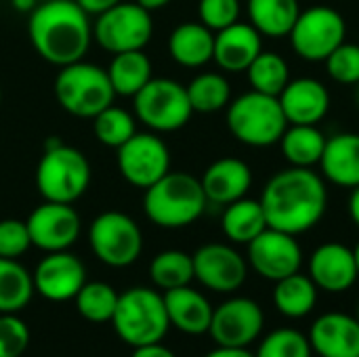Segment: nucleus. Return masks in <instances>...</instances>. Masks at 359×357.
Wrapping results in <instances>:
<instances>
[{
  "mask_svg": "<svg viewBox=\"0 0 359 357\" xmlns=\"http://www.w3.org/2000/svg\"><path fill=\"white\" fill-rule=\"evenodd\" d=\"M259 202L267 227L301 236L324 219L328 208V187L324 177L313 168L288 166L265 183Z\"/></svg>",
  "mask_w": 359,
  "mask_h": 357,
  "instance_id": "nucleus-1",
  "label": "nucleus"
},
{
  "mask_svg": "<svg viewBox=\"0 0 359 357\" xmlns=\"http://www.w3.org/2000/svg\"><path fill=\"white\" fill-rule=\"evenodd\" d=\"M88 17L76 0L38 2L27 19V36L34 50L57 67L82 61L93 42Z\"/></svg>",
  "mask_w": 359,
  "mask_h": 357,
  "instance_id": "nucleus-2",
  "label": "nucleus"
},
{
  "mask_svg": "<svg viewBox=\"0 0 359 357\" xmlns=\"http://www.w3.org/2000/svg\"><path fill=\"white\" fill-rule=\"evenodd\" d=\"M208 206L200 179L189 173H166L145 189L143 213L164 229H181L196 223Z\"/></svg>",
  "mask_w": 359,
  "mask_h": 357,
  "instance_id": "nucleus-3",
  "label": "nucleus"
},
{
  "mask_svg": "<svg viewBox=\"0 0 359 357\" xmlns=\"http://www.w3.org/2000/svg\"><path fill=\"white\" fill-rule=\"evenodd\" d=\"M227 128L231 137L248 147H271L280 143L288 120L278 97L248 90L227 105Z\"/></svg>",
  "mask_w": 359,
  "mask_h": 357,
  "instance_id": "nucleus-4",
  "label": "nucleus"
},
{
  "mask_svg": "<svg viewBox=\"0 0 359 357\" xmlns=\"http://www.w3.org/2000/svg\"><path fill=\"white\" fill-rule=\"evenodd\" d=\"M111 324L116 335L130 347L162 343L170 328L164 295L145 286L122 292Z\"/></svg>",
  "mask_w": 359,
  "mask_h": 357,
  "instance_id": "nucleus-5",
  "label": "nucleus"
},
{
  "mask_svg": "<svg viewBox=\"0 0 359 357\" xmlns=\"http://www.w3.org/2000/svg\"><path fill=\"white\" fill-rule=\"evenodd\" d=\"M55 99L74 118L93 120L116 99L107 72L88 61L63 65L55 78Z\"/></svg>",
  "mask_w": 359,
  "mask_h": 357,
  "instance_id": "nucleus-6",
  "label": "nucleus"
},
{
  "mask_svg": "<svg viewBox=\"0 0 359 357\" xmlns=\"http://www.w3.org/2000/svg\"><path fill=\"white\" fill-rule=\"evenodd\" d=\"M90 177L88 158L65 143L44 149L36 166V187L46 202L74 204L86 194Z\"/></svg>",
  "mask_w": 359,
  "mask_h": 357,
  "instance_id": "nucleus-7",
  "label": "nucleus"
},
{
  "mask_svg": "<svg viewBox=\"0 0 359 357\" xmlns=\"http://www.w3.org/2000/svg\"><path fill=\"white\" fill-rule=\"evenodd\" d=\"M135 118L151 133H175L191 120L187 88L172 78H151L135 97Z\"/></svg>",
  "mask_w": 359,
  "mask_h": 357,
  "instance_id": "nucleus-8",
  "label": "nucleus"
},
{
  "mask_svg": "<svg viewBox=\"0 0 359 357\" xmlns=\"http://www.w3.org/2000/svg\"><path fill=\"white\" fill-rule=\"evenodd\" d=\"M93 255L107 267L122 269L133 265L143 250V234L133 217L120 210L97 215L88 227Z\"/></svg>",
  "mask_w": 359,
  "mask_h": 357,
  "instance_id": "nucleus-9",
  "label": "nucleus"
},
{
  "mask_svg": "<svg viewBox=\"0 0 359 357\" xmlns=\"http://www.w3.org/2000/svg\"><path fill=\"white\" fill-rule=\"evenodd\" d=\"M154 36V19L147 8L137 2H118L97 15L93 23V40L107 53L143 50Z\"/></svg>",
  "mask_w": 359,
  "mask_h": 357,
  "instance_id": "nucleus-10",
  "label": "nucleus"
},
{
  "mask_svg": "<svg viewBox=\"0 0 359 357\" xmlns=\"http://www.w3.org/2000/svg\"><path fill=\"white\" fill-rule=\"evenodd\" d=\"M292 50L305 61H326L330 53L347 38L345 17L326 4H316L301 11L294 27L288 34Z\"/></svg>",
  "mask_w": 359,
  "mask_h": 357,
  "instance_id": "nucleus-11",
  "label": "nucleus"
},
{
  "mask_svg": "<svg viewBox=\"0 0 359 357\" xmlns=\"http://www.w3.org/2000/svg\"><path fill=\"white\" fill-rule=\"evenodd\" d=\"M116 151L118 170L133 187L147 189L170 173V149L156 133H135Z\"/></svg>",
  "mask_w": 359,
  "mask_h": 357,
  "instance_id": "nucleus-12",
  "label": "nucleus"
},
{
  "mask_svg": "<svg viewBox=\"0 0 359 357\" xmlns=\"http://www.w3.org/2000/svg\"><path fill=\"white\" fill-rule=\"evenodd\" d=\"M265 328V311L248 297H231L212 311L208 335L219 347H250Z\"/></svg>",
  "mask_w": 359,
  "mask_h": 357,
  "instance_id": "nucleus-13",
  "label": "nucleus"
},
{
  "mask_svg": "<svg viewBox=\"0 0 359 357\" xmlns=\"http://www.w3.org/2000/svg\"><path fill=\"white\" fill-rule=\"evenodd\" d=\"M248 267L269 282L288 278L303 267V248L297 236L267 227L246 244Z\"/></svg>",
  "mask_w": 359,
  "mask_h": 357,
  "instance_id": "nucleus-14",
  "label": "nucleus"
},
{
  "mask_svg": "<svg viewBox=\"0 0 359 357\" xmlns=\"http://www.w3.org/2000/svg\"><path fill=\"white\" fill-rule=\"evenodd\" d=\"M196 280L219 295H231L240 290L248 278V261L233 246L210 242L200 246L194 255Z\"/></svg>",
  "mask_w": 359,
  "mask_h": 357,
  "instance_id": "nucleus-15",
  "label": "nucleus"
},
{
  "mask_svg": "<svg viewBox=\"0 0 359 357\" xmlns=\"http://www.w3.org/2000/svg\"><path fill=\"white\" fill-rule=\"evenodd\" d=\"M32 246L44 250V252H59L69 250L82 231L80 215L72 204H59V202H46L36 206L29 217L25 219Z\"/></svg>",
  "mask_w": 359,
  "mask_h": 357,
  "instance_id": "nucleus-16",
  "label": "nucleus"
},
{
  "mask_svg": "<svg viewBox=\"0 0 359 357\" xmlns=\"http://www.w3.org/2000/svg\"><path fill=\"white\" fill-rule=\"evenodd\" d=\"M32 280L34 290L42 299L53 303H65L74 301V297L86 284V267L69 250L46 252V257L38 263Z\"/></svg>",
  "mask_w": 359,
  "mask_h": 357,
  "instance_id": "nucleus-17",
  "label": "nucleus"
},
{
  "mask_svg": "<svg viewBox=\"0 0 359 357\" xmlns=\"http://www.w3.org/2000/svg\"><path fill=\"white\" fill-rule=\"evenodd\" d=\"M313 284L330 295L347 292L359 280L353 248L341 242H324L309 257V274Z\"/></svg>",
  "mask_w": 359,
  "mask_h": 357,
  "instance_id": "nucleus-18",
  "label": "nucleus"
},
{
  "mask_svg": "<svg viewBox=\"0 0 359 357\" xmlns=\"http://www.w3.org/2000/svg\"><path fill=\"white\" fill-rule=\"evenodd\" d=\"M320 357H359V320L343 311H328L313 320L307 335Z\"/></svg>",
  "mask_w": 359,
  "mask_h": 357,
  "instance_id": "nucleus-19",
  "label": "nucleus"
},
{
  "mask_svg": "<svg viewBox=\"0 0 359 357\" xmlns=\"http://www.w3.org/2000/svg\"><path fill=\"white\" fill-rule=\"evenodd\" d=\"M288 124H320L330 112V93L318 78H294L278 97Z\"/></svg>",
  "mask_w": 359,
  "mask_h": 357,
  "instance_id": "nucleus-20",
  "label": "nucleus"
},
{
  "mask_svg": "<svg viewBox=\"0 0 359 357\" xmlns=\"http://www.w3.org/2000/svg\"><path fill=\"white\" fill-rule=\"evenodd\" d=\"M261 50H263V36L250 23L236 21L215 32L212 61L227 74L246 72Z\"/></svg>",
  "mask_w": 359,
  "mask_h": 357,
  "instance_id": "nucleus-21",
  "label": "nucleus"
},
{
  "mask_svg": "<svg viewBox=\"0 0 359 357\" xmlns=\"http://www.w3.org/2000/svg\"><path fill=\"white\" fill-rule=\"evenodd\" d=\"M208 204L227 206L240 198H246L252 187L250 166L233 156L215 160L200 179Z\"/></svg>",
  "mask_w": 359,
  "mask_h": 357,
  "instance_id": "nucleus-22",
  "label": "nucleus"
},
{
  "mask_svg": "<svg viewBox=\"0 0 359 357\" xmlns=\"http://www.w3.org/2000/svg\"><path fill=\"white\" fill-rule=\"evenodd\" d=\"M164 305L170 326L189 337H202L208 332L215 307L210 301L191 286H181L164 292Z\"/></svg>",
  "mask_w": 359,
  "mask_h": 357,
  "instance_id": "nucleus-23",
  "label": "nucleus"
},
{
  "mask_svg": "<svg viewBox=\"0 0 359 357\" xmlns=\"http://www.w3.org/2000/svg\"><path fill=\"white\" fill-rule=\"evenodd\" d=\"M320 175L324 181L353 189L359 185V133H339L326 141L322 160H320Z\"/></svg>",
  "mask_w": 359,
  "mask_h": 357,
  "instance_id": "nucleus-24",
  "label": "nucleus"
},
{
  "mask_svg": "<svg viewBox=\"0 0 359 357\" xmlns=\"http://www.w3.org/2000/svg\"><path fill=\"white\" fill-rule=\"evenodd\" d=\"M168 53L181 67H204L212 61L215 32L200 21L181 23L168 36Z\"/></svg>",
  "mask_w": 359,
  "mask_h": 357,
  "instance_id": "nucleus-25",
  "label": "nucleus"
},
{
  "mask_svg": "<svg viewBox=\"0 0 359 357\" xmlns=\"http://www.w3.org/2000/svg\"><path fill=\"white\" fill-rule=\"evenodd\" d=\"M246 13L261 36L286 38L301 15V4L299 0H248Z\"/></svg>",
  "mask_w": 359,
  "mask_h": 357,
  "instance_id": "nucleus-26",
  "label": "nucleus"
},
{
  "mask_svg": "<svg viewBox=\"0 0 359 357\" xmlns=\"http://www.w3.org/2000/svg\"><path fill=\"white\" fill-rule=\"evenodd\" d=\"M273 307L288 320H303L307 318L320 297V288L307 274H292L273 282Z\"/></svg>",
  "mask_w": 359,
  "mask_h": 357,
  "instance_id": "nucleus-27",
  "label": "nucleus"
},
{
  "mask_svg": "<svg viewBox=\"0 0 359 357\" xmlns=\"http://www.w3.org/2000/svg\"><path fill=\"white\" fill-rule=\"evenodd\" d=\"M328 137L318 124H288L280 139V149L290 166L313 168L320 164Z\"/></svg>",
  "mask_w": 359,
  "mask_h": 357,
  "instance_id": "nucleus-28",
  "label": "nucleus"
},
{
  "mask_svg": "<svg viewBox=\"0 0 359 357\" xmlns=\"http://www.w3.org/2000/svg\"><path fill=\"white\" fill-rule=\"evenodd\" d=\"M105 72L114 93L120 97H135L154 78V65L145 50L116 53Z\"/></svg>",
  "mask_w": 359,
  "mask_h": 357,
  "instance_id": "nucleus-29",
  "label": "nucleus"
},
{
  "mask_svg": "<svg viewBox=\"0 0 359 357\" xmlns=\"http://www.w3.org/2000/svg\"><path fill=\"white\" fill-rule=\"evenodd\" d=\"M221 229L231 244H250L261 231L267 229V219L259 200L240 198L225 206Z\"/></svg>",
  "mask_w": 359,
  "mask_h": 357,
  "instance_id": "nucleus-30",
  "label": "nucleus"
},
{
  "mask_svg": "<svg viewBox=\"0 0 359 357\" xmlns=\"http://www.w3.org/2000/svg\"><path fill=\"white\" fill-rule=\"evenodd\" d=\"M34 295L32 274L17 259H0V314L21 311Z\"/></svg>",
  "mask_w": 359,
  "mask_h": 357,
  "instance_id": "nucleus-31",
  "label": "nucleus"
},
{
  "mask_svg": "<svg viewBox=\"0 0 359 357\" xmlns=\"http://www.w3.org/2000/svg\"><path fill=\"white\" fill-rule=\"evenodd\" d=\"M185 88L191 109L198 114L221 112L231 101V84L219 72H202Z\"/></svg>",
  "mask_w": 359,
  "mask_h": 357,
  "instance_id": "nucleus-32",
  "label": "nucleus"
},
{
  "mask_svg": "<svg viewBox=\"0 0 359 357\" xmlns=\"http://www.w3.org/2000/svg\"><path fill=\"white\" fill-rule=\"evenodd\" d=\"M246 76L252 90L271 97H280V93L292 80L286 59L273 50H261L257 59L248 65Z\"/></svg>",
  "mask_w": 359,
  "mask_h": 357,
  "instance_id": "nucleus-33",
  "label": "nucleus"
},
{
  "mask_svg": "<svg viewBox=\"0 0 359 357\" xmlns=\"http://www.w3.org/2000/svg\"><path fill=\"white\" fill-rule=\"evenodd\" d=\"M149 278L164 292L189 286L196 280L194 259L183 250H162L149 263Z\"/></svg>",
  "mask_w": 359,
  "mask_h": 357,
  "instance_id": "nucleus-34",
  "label": "nucleus"
},
{
  "mask_svg": "<svg viewBox=\"0 0 359 357\" xmlns=\"http://www.w3.org/2000/svg\"><path fill=\"white\" fill-rule=\"evenodd\" d=\"M118 297L120 295L105 282H86L74 297V303L84 320L93 324H105L111 322L116 314Z\"/></svg>",
  "mask_w": 359,
  "mask_h": 357,
  "instance_id": "nucleus-35",
  "label": "nucleus"
},
{
  "mask_svg": "<svg viewBox=\"0 0 359 357\" xmlns=\"http://www.w3.org/2000/svg\"><path fill=\"white\" fill-rule=\"evenodd\" d=\"M135 133H137L135 116L130 112H126L124 107H118L114 103L93 118V135L105 147L118 149Z\"/></svg>",
  "mask_w": 359,
  "mask_h": 357,
  "instance_id": "nucleus-36",
  "label": "nucleus"
},
{
  "mask_svg": "<svg viewBox=\"0 0 359 357\" xmlns=\"http://www.w3.org/2000/svg\"><path fill=\"white\" fill-rule=\"evenodd\" d=\"M311 345L307 335L294 328H276L263 337L255 357H311Z\"/></svg>",
  "mask_w": 359,
  "mask_h": 357,
  "instance_id": "nucleus-37",
  "label": "nucleus"
},
{
  "mask_svg": "<svg viewBox=\"0 0 359 357\" xmlns=\"http://www.w3.org/2000/svg\"><path fill=\"white\" fill-rule=\"evenodd\" d=\"M324 63H326L328 76L334 82L347 84V86L359 84V44L345 40L341 46H337L330 53V57Z\"/></svg>",
  "mask_w": 359,
  "mask_h": 357,
  "instance_id": "nucleus-38",
  "label": "nucleus"
},
{
  "mask_svg": "<svg viewBox=\"0 0 359 357\" xmlns=\"http://www.w3.org/2000/svg\"><path fill=\"white\" fill-rule=\"evenodd\" d=\"M29 345V328L15 314H0V357H21Z\"/></svg>",
  "mask_w": 359,
  "mask_h": 357,
  "instance_id": "nucleus-39",
  "label": "nucleus"
},
{
  "mask_svg": "<svg viewBox=\"0 0 359 357\" xmlns=\"http://www.w3.org/2000/svg\"><path fill=\"white\" fill-rule=\"evenodd\" d=\"M240 13H242L240 0H200L198 2V19L212 32H219L240 21Z\"/></svg>",
  "mask_w": 359,
  "mask_h": 357,
  "instance_id": "nucleus-40",
  "label": "nucleus"
},
{
  "mask_svg": "<svg viewBox=\"0 0 359 357\" xmlns=\"http://www.w3.org/2000/svg\"><path fill=\"white\" fill-rule=\"evenodd\" d=\"M32 246L29 229L25 221L2 219L0 221V259H19Z\"/></svg>",
  "mask_w": 359,
  "mask_h": 357,
  "instance_id": "nucleus-41",
  "label": "nucleus"
},
{
  "mask_svg": "<svg viewBox=\"0 0 359 357\" xmlns=\"http://www.w3.org/2000/svg\"><path fill=\"white\" fill-rule=\"evenodd\" d=\"M78 2V6L84 11V13H88V15H101V13H105L107 8H111V6H116L118 2H122V0H76Z\"/></svg>",
  "mask_w": 359,
  "mask_h": 357,
  "instance_id": "nucleus-42",
  "label": "nucleus"
},
{
  "mask_svg": "<svg viewBox=\"0 0 359 357\" xmlns=\"http://www.w3.org/2000/svg\"><path fill=\"white\" fill-rule=\"evenodd\" d=\"M130 357H177L168 347H164L162 343H154V345H143V347H135Z\"/></svg>",
  "mask_w": 359,
  "mask_h": 357,
  "instance_id": "nucleus-43",
  "label": "nucleus"
},
{
  "mask_svg": "<svg viewBox=\"0 0 359 357\" xmlns=\"http://www.w3.org/2000/svg\"><path fill=\"white\" fill-rule=\"evenodd\" d=\"M204 357H255L246 347H217Z\"/></svg>",
  "mask_w": 359,
  "mask_h": 357,
  "instance_id": "nucleus-44",
  "label": "nucleus"
},
{
  "mask_svg": "<svg viewBox=\"0 0 359 357\" xmlns=\"http://www.w3.org/2000/svg\"><path fill=\"white\" fill-rule=\"evenodd\" d=\"M349 217L355 223V227H359V185L351 189V196H349Z\"/></svg>",
  "mask_w": 359,
  "mask_h": 357,
  "instance_id": "nucleus-45",
  "label": "nucleus"
},
{
  "mask_svg": "<svg viewBox=\"0 0 359 357\" xmlns=\"http://www.w3.org/2000/svg\"><path fill=\"white\" fill-rule=\"evenodd\" d=\"M11 6L19 13H32L38 6V0H11Z\"/></svg>",
  "mask_w": 359,
  "mask_h": 357,
  "instance_id": "nucleus-46",
  "label": "nucleus"
},
{
  "mask_svg": "<svg viewBox=\"0 0 359 357\" xmlns=\"http://www.w3.org/2000/svg\"><path fill=\"white\" fill-rule=\"evenodd\" d=\"M137 4H141L143 8H147L149 13H154V11H160V8H164V6H168L172 0H135Z\"/></svg>",
  "mask_w": 359,
  "mask_h": 357,
  "instance_id": "nucleus-47",
  "label": "nucleus"
},
{
  "mask_svg": "<svg viewBox=\"0 0 359 357\" xmlns=\"http://www.w3.org/2000/svg\"><path fill=\"white\" fill-rule=\"evenodd\" d=\"M353 257H355V265H358V271H359V240H358V244H355V248H353Z\"/></svg>",
  "mask_w": 359,
  "mask_h": 357,
  "instance_id": "nucleus-48",
  "label": "nucleus"
},
{
  "mask_svg": "<svg viewBox=\"0 0 359 357\" xmlns=\"http://www.w3.org/2000/svg\"><path fill=\"white\" fill-rule=\"evenodd\" d=\"M358 86V93H355V97H358V103H359V84H355Z\"/></svg>",
  "mask_w": 359,
  "mask_h": 357,
  "instance_id": "nucleus-49",
  "label": "nucleus"
},
{
  "mask_svg": "<svg viewBox=\"0 0 359 357\" xmlns=\"http://www.w3.org/2000/svg\"><path fill=\"white\" fill-rule=\"evenodd\" d=\"M0 103H2V86H0Z\"/></svg>",
  "mask_w": 359,
  "mask_h": 357,
  "instance_id": "nucleus-50",
  "label": "nucleus"
},
{
  "mask_svg": "<svg viewBox=\"0 0 359 357\" xmlns=\"http://www.w3.org/2000/svg\"><path fill=\"white\" fill-rule=\"evenodd\" d=\"M38 2H53V0H38Z\"/></svg>",
  "mask_w": 359,
  "mask_h": 357,
  "instance_id": "nucleus-51",
  "label": "nucleus"
},
{
  "mask_svg": "<svg viewBox=\"0 0 359 357\" xmlns=\"http://www.w3.org/2000/svg\"><path fill=\"white\" fill-rule=\"evenodd\" d=\"M355 318H358V320H359V305H358V316H355Z\"/></svg>",
  "mask_w": 359,
  "mask_h": 357,
  "instance_id": "nucleus-52",
  "label": "nucleus"
}]
</instances>
